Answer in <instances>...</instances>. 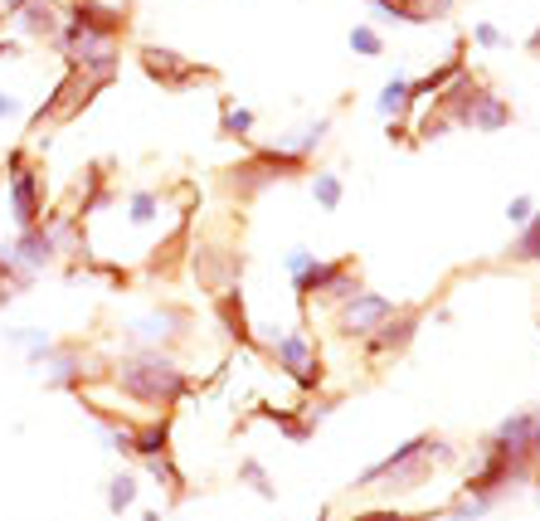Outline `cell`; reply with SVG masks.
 <instances>
[{"instance_id":"obj_13","label":"cell","mask_w":540,"mask_h":521,"mask_svg":"<svg viewBox=\"0 0 540 521\" xmlns=\"http://www.w3.org/2000/svg\"><path fill=\"white\" fill-rule=\"evenodd\" d=\"M64 20L83 25L88 35H98V39H112V44L127 30V10L122 5H103V0H69L64 5Z\"/></svg>"},{"instance_id":"obj_18","label":"cell","mask_w":540,"mask_h":521,"mask_svg":"<svg viewBox=\"0 0 540 521\" xmlns=\"http://www.w3.org/2000/svg\"><path fill=\"white\" fill-rule=\"evenodd\" d=\"M506 122H511V103H506L502 93L482 88L477 103L468 108V117H463V132H502Z\"/></svg>"},{"instance_id":"obj_39","label":"cell","mask_w":540,"mask_h":521,"mask_svg":"<svg viewBox=\"0 0 540 521\" xmlns=\"http://www.w3.org/2000/svg\"><path fill=\"white\" fill-rule=\"evenodd\" d=\"M0 59H20V44L15 39H0Z\"/></svg>"},{"instance_id":"obj_21","label":"cell","mask_w":540,"mask_h":521,"mask_svg":"<svg viewBox=\"0 0 540 521\" xmlns=\"http://www.w3.org/2000/svg\"><path fill=\"white\" fill-rule=\"evenodd\" d=\"M5 346L25 351V366H30V371H39V366L54 356V346H59V341L44 332V327H10V332H5Z\"/></svg>"},{"instance_id":"obj_35","label":"cell","mask_w":540,"mask_h":521,"mask_svg":"<svg viewBox=\"0 0 540 521\" xmlns=\"http://www.w3.org/2000/svg\"><path fill=\"white\" fill-rule=\"evenodd\" d=\"M472 44H477V49H506V35L492 20H482V25H472Z\"/></svg>"},{"instance_id":"obj_12","label":"cell","mask_w":540,"mask_h":521,"mask_svg":"<svg viewBox=\"0 0 540 521\" xmlns=\"http://www.w3.org/2000/svg\"><path fill=\"white\" fill-rule=\"evenodd\" d=\"M0 259L10 263V268H20L25 278H39L49 263L59 259V239L49 234V224L39 220L35 229H20V234H15V239L0 249Z\"/></svg>"},{"instance_id":"obj_23","label":"cell","mask_w":540,"mask_h":521,"mask_svg":"<svg viewBox=\"0 0 540 521\" xmlns=\"http://www.w3.org/2000/svg\"><path fill=\"white\" fill-rule=\"evenodd\" d=\"M108 200H112L108 166H88V171H83V181H78V205H73V215H78V220H88V215H98Z\"/></svg>"},{"instance_id":"obj_28","label":"cell","mask_w":540,"mask_h":521,"mask_svg":"<svg viewBox=\"0 0 540 521\" xmlns=\"http://www.w3.org/2000/svg\"><path fill=\"white\" fill-rule=\"evenodd\" d=\"M502 263H540V205H536V215L516 229V239H511Z\"/></svg>"},{"instance_id":"obj_1","label":"cell","mask_w":540,"mask_h":521,"mask_svg":"<svg viewBox=\"0 0 540 521\" xmlns=\"http://www.w3.org/2000/svg\"><path fill=\"white\" fill-rule=\"evenodd\" d=\"M108 380L127 395L137 400L146 410H176L180 400L195 390L190 371L180 366L171 351H151V346H132L127 356H117L108 366Z\"/></svg>"},{"instance_id":"obj_43","label":"cell","mask_w":540,"mask_h":521,"mask_svg":"<svg viewBox=\"0 0 540 521\" xmlns=\"http://www.w3.org/2000/svg\"><path fill=\"white\" fill-rule=\"evenodd\" d=\"M137 521H161V512H142V517H137Z\"/></svg>"},{"instance_id":"obj_22","label":"cell","mask_w":540,"mask_h":521,"mask_svg":"<svg viewBox=\"0 0 540 521\" xmlns=\"http://www.w3.org/2000/svg\"><path fill=\"white\" fill-rule=\"evenodd\" d=\"M166 453H171V419H166V414H156V419L137 424L132 458H137V463H146V458H166Z\"/></svg>"},{"instance_id":"obj_11","label":"cell","mask_w":540,"mask_h":521,"mask_svg":"<svg viewBox=\"0 0 540 521\" xmlns=\"http://www.w3.org/2000/svg\"><path fill=\"white\" fill-rule=\"evenodd\" d=\"M190 268H195L200 288H205L210 298H219V293L239 288L244 254H239V249H224V244H195V254H190Z\"/></svg>"},{"instance_id":"obj_19","label":"cell","mask_w":540,"mask_h":521,"mask_svg":"<svg viewBox=\"0 0 540 521\" xmlns=\"http://www.w3.org/2000/svg\"><path fill=\"white\" fill-rule=\"evenodd\" d=\"M15 25L30 39H54L59 25H64V10H59L54 0H25V5L15 10Z\"/></svg>"},{"instance_id":"obj_31","label":"cell","mask_w":540,"mask_h":521,"mask_svg":"<svg viewBox=\"0 0 540 521\" xmlns=\"http://www.w3.org/2000/svg\"><path fill=\"white\" fill-rule=\"evenodd\" d=\"M492 512H497V502H492V497H472V492H458V497L443 507L448 521H482V517H492Z\"/></svg>"},{"instance_id":"obj_41","label":"cell","mask_w":540,"mask_h":521,"mask_svg":"<svg viewBox=\"0 0 540 521\" xmlns=\"http://www.w3.org/2000/svg\"><path fill=\"white\" fill-rule=\"evenodd\" d=\"M526 49H531V54H540V25L531 30V39H526Z\"/></svg>"},{"instance_id":"obj_24","label":"cell","mask_w":540,"mask_h":521,"mask_svg":"<svg viewBox=\"0 0 540 521\" xmlns=\"http://www.w3.org/2000/svg\"><path fill=\"white\" fill-rule=\"evenodd\" d=\"M375 112L385 117V122H404L409 112H414V93H409V78H390L380 93H375Z\"/></svg>"},{"instance_id":"obj_36","label":"cell","mask_w":540,"mask_h":521,"mask_svg":"<svg viewBox=\"0 0 540 521\" xmlns=\"http://www.w3.org/2000/svg\"><path fill=\"white\" fill-rule=\"evenodd\" d=\"M531 215H536V200H531V195H511V200H506V220L516 224V229L531 220Z\"/></svg>"},{"instance_id":"obj_32","label":"cell","mask_w":540,"mask_h":521,"mask_svg":"<svg viewBox=\"0 0 540 521\" xmlns=\"http://www.w3.org/2000/svg\"><path fill=\"white\" fill-rule=\"evenodd\" d=\"M239 483L249 487V492H258L263 502H278V483H273V473L258 458H239Z\"/></svg>"},{"instance_id":"obj_40","label":"cell","mask_w":540,"mask_h":521,"mask_svg":"<svg viewBox=\"0 0 540 521\" xmlns=\"http://www.w3.org/2000/svg\"><path fill=\"white\" fill-rule=\"evenodd\" d=\"M531 458H536V468H540V410H536V439H531Z\"/></svg>"},{"instance_id":"obj_14","label":"cell","mask_w":540,"mask_h":521,"mask_svg":"<svg viewBox=\"0 0 540 521\" xmlns=\"http://www.w3.org/2000/svg\"><path fill=\"white\" fill-rule=\"evenodd\" d=\"M531 439H536V410L506 414L502 424L487 434V444L502 448V453H511V458H531ZM531 463H536V458H531Z\"/></svg>"},{"instance_id":"obj_2","label":"cell","mask_w":540,"mask_h":521,"mask_svg":"<svg viewBox=\"0 0 540 521\" xmlns=\"http://www.w3.org/2000/svg\"><path fill=\"white\" fill-rule=\"evenodd\" d=\"M453 458H458V448L448 444V439H438V434H414L409 444H399L395 453H385L380 463H370L351 487H356V492H390V497H404V492H419V487L433 478V468H438V463H453Z\"/></svg>"},{"instance_id":"obj_33","label":"cell","mask_w":540,"mask_h":521,"mask_svg":"<svg viewBox=\"0 0 540 521\" xmlns=\"http://www.w3.org/2000/svg\"><path fill=\"white\" fill-rule=\"evenodd\" d=\"M312 200H317V210H341L346 181H341L336 171H312Z\"/></svg>"},{"instance_id":"obj_4","label":"cell","mask_w":540,"mask_h":521,"mask_svg":"<svg viewBox=\"0 0 540 521\" xmlns=\"http://www.w3.org/2000/svg\"><path fill=\"white\" fill-rule=\"evenodd\" d=\"M268 356L278 361V371H288L297 380V390L302 395H312V390H322V351H317V341L307 336V322H297L288 332L273 336V346H268Z\"/></svg>"},{"instance_id":"obj_38","label":"cell","mask_w":540,"mask_h":521,"mask_svg":"<svg viewBox=\"0 0 540 521\" xmlns=\"http://www.w3.org/2000/svg\"><path fill=\"white\" fill-rule=\"evenodd\" d=\"M351 521H409V517L395 512V507H380V512H360V517H351Z\"/></svg>"},{"instance_id":"obj_30","label":"cell","mask_w":540,"mask_h":521,"mask_svg":"<svg viewBox=\"0 0 540 521\" xmlns=\"http://www.w3.org/2000/svg\"><path fill=\"white\" fill-rule=\"evenodd\" d=\"M142 468H146V478H151L156 487H166V497H171V502L185 497V473L176 468V458H171V453H166V458H146Z\"/></svg>"},{"instance_id":"obj_15","label":"cell","mask_w":540,"mask_h":521,"mask_svg":"<svg viewBox=\"0 0 540 521\" xmlns=\"http://www.w3.org/2000/svg\"><path fill=\"white\" fill-rule=\"evenodd\" d=\"M219 186H224V195H229V200H239V205H249V200H258V195H263V190L273 186V176H268V171H263V166H258V161H234V166H224V171H219Z\"/></svg>"},{"instance_id":"obj_10","label":"cell","mask_w":540,"mask_h":521,"mask_svg":"<svg viewBox=\"0 0 540 521\" xmlns=\"http://www.w3.org/2000/svg\"><path fill=\"white\" fill-rule=\"evenodd\" d=\"M419 322H424V312L419 307H399L395 317L380 327L375 336H365L360 341V351H365V361L370 366H385V361H399L409 346H414V336H419Z\"/></svg>"},{"instance_id":"obj_25","label":"cell","mask_w":540,"mask_h":521,"mask_svg":"<svg viewBox=\"0 0 540 521\" xmlns=\"http://www.w3.org/2000/svg\"><path fill=\"white\" fill-rule=\"evenodd\" d=\"M253 161L273 176V181H297L312 161H302V156H292V151H283V147H253Z\"/></svg>"},{"instance_id":"obj_6","label":"cell","mask_w":540,"mask_h":521,"mask_svg":"<svg viewBox=\"0 0 540 521\" xmlns=\"http://www.w3.org/2000/svg\"><path fill=\"white\" fill-rule=\"evenodd\" d=\"M5 186H10V215L20 229H35L44 220V176L25 161V151H5Z\"/></svg>"},{"instance_id":"obj_9","label":"cell","mask_w":540,"mask_h":521,"mask_svg":"<svg viewBox=\"0 0 540 521\" xmlns=\"http://www.w3.org/2000/svg\"><path fill=\"white\" fill-rule=\"evenodd\" d=\"M142 69L151 83H161V88H190V83H210L215 69H205V64H195V59H185L176 49H166V44H142Z\"/></svg>"},{"instance_id":"obj_17","label":"cell","mask_w":540,"mask_h":521,"mask_svg":"<svg viewBox=\"0 0 540 521\" xmlns=\"http://www.w3.org/2000/svg\"><path fill=\"white\" fill-rule=\"evenodd\" d=\"M215 317L224 322V336H229V341H239L244 351H258V346H253V322H249V312H244V293H239V288L219 293Z\"/></svg>"},{"instance_id":"obj_27","label":"cell","mask_w":540,"mask_h":521,"mask_svg":"<svg viewBox=\"0 0 540 521\" xmlns=\"http://www.w3.org/2000/svg\"><path fill=\"white\" fill-rule=\"evenodd\" d=\"M253 127H258V117L249 108H239L234 98H224L219 103V137H234V142H253Z\"/></svg>"},{"instance_id":"obj_26","label":"cell","mask_w":540,"mask_h":521,"mask_svg":"<svg viewBox=\"0 0 540 521\" xmlns=\"http://www.w3.org/2000/svg\"><path fill=\"white\" fill-rule=\"evenodd\" d=\"M137 492H142V483H137V473H112L108 487H103V502H108V512L112 517H127L132 507H137Z\"/></svg>"},{"instance_id":"obj_7","label":"cell","mask_w":540,"mask_h":521,"mask_svg":"<svg viewBox=\"0 0 540 521\" xmlns=\"http://www.w3.org/2000/svg\"><path fill=\"white\" fill-rule=\"evenodd\" d=\"M395 312H399L395 298H385V293H375V288H360L351 302L336 307V332L346 336V341H365V336L380 332Z\"/></svg>"},{"instance_id":"obj_3","label":"cell","mask_w":540,"mask_h":521,"mask_svg":"<svg viewBox=\"0 0 540 521\" xmlns=\"http://www.w3.org/2000/svg\"><path fill=\"white\" fill-rule=\"evenodd\" d=\"M283 263H288V278H292V293H297V302L307 307L312 298H326V302H351L365 288L360 283V263L356 254H341V259H322L317 249H288L283 254Z\"/></svg>"},{"instance_id":"obj_37","label":"cell","mask_w":540,"mask_h":521,"mask_svg":"<svg viewBox=\"0 0 540 521\" xmlns=\"http://www.w3.org/2000/svg\"><path fill=\"white\" fill-rule=\"evenodd\" d=\"M20 108H25V103H20L15 93H5V88H0V122H5V117H20Z\"/></svg>"},{"instance_id":"obj_42","label":"cell","mask_w":540,"mask_h":521,"mask_svg":"<svg viewBox=\"0 0 540 521\" xmlns=\"http://www.w3.org/2000/svg\"><path fill=\"white\" fill-rule=\"evenodd\" d=\"M20 5H25V0H0V10H5V15H15Z\"/></svg>"},{"instance_id":"obj_5","label":"cell","mask_w":540,"mask_h":521,"mask_svg":"<svg viewBox=\"0 0 540 521\" xmlns=\"http://www.w3.org/2000/svg\"><path fill=\"white\" fill-rule=\"evenodd\" d=\"M39 375H44V385H49V390L83 395L93 380H108V366H103L98 356H88L78 341H59V346H54V356L39 366Z\"/></svg>"},{"instance_id":"obj_20","label":"cell","mask_w":540,"mask_h":521,"mask_svg":"<svg viewBox=\"0 0 540 521\" xmlns=\"http://www.w3.org/2000/svg\"><path fill=\"white\" fill-rule=\"evenodd\" d=\"M326 137H331V117H312V122H302V127H292V132H283L278 137V147L292 151V156H302V161H312L317 156V147H326Z\"/></svg>"},{"instance_id":"obj_8","label":"cell","mask_w":540,"mask_h":521,"mask_svg":"<svg viewBox=\"0 0 540 521\" xmlns=\"http://www.w3.org/2000/svg\"><path fill=\"white\" fill-rule=\"evenodd\" d=\"M185 336H190V312L176 307V302H166V307L146 312L137 322H127V341L132 346H151V351H171Z\"/></svg>"},{"instance_id":"obj_29","label":"cell","mask_w":540,"mask_h":521,"mask_svg":"<svg viewBox=\"0 0 540 521\" xmlns=\"http://www.w3.org/2000/svg\"><path fill=\"white\" fill-rule=\"evenodd\" d=\"M161 210H166L161 190H132V195H127V224H132V229L156 224V220H161Z\"/></svg>"},{"instance_id":"obj_16","label":"cell","mask_w":540,"mask_h":521,"mask_svg":"<svg viewBox=\"0 0 540 521\" xmlns=\"http://www.w3.org/2000/svg\"><path fill=\"white\" fill-rule=\"evenodd\" d=\"M83 410H88V419H93V429H98V439H103V448H108V453H122V458H132L137 424H127L122 414H112V410H98V405H88V400H83Z\"/></svg>"},{"instance_id":"obj_34","label":"cell","mask_w":540,"mask_h":521,"mask_svg":"<svg viewBox=\"0 0 540 521\" xmlns=\"http://www.w3.org/2000/svg\"><path fill=\"white\" fill-rule=\"evenodd\" d=\"M346 44L356 49L360 59H380V54H385V39H380V30H375V25H356V30L346 35Z\"/></svg>"}]
</instances>
